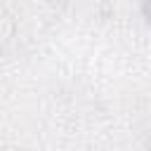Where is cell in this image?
Returning a JSON list of instances; mask_svg holds the SVG:
<instances>
[{"mask_svg":"<svg viewBox=\"0 0 151 151\" xmlns=\"http://www.w3.org/2000/svg\"><path fill=\"white\" fill-rule=\"evenodd\" d=\"M144 14H146V19L151 21V0H144Z\"/></svg>","mask_w":151,"mask_h":151,"instance_id":"obj_1","label":"cell"}]
</instances>
